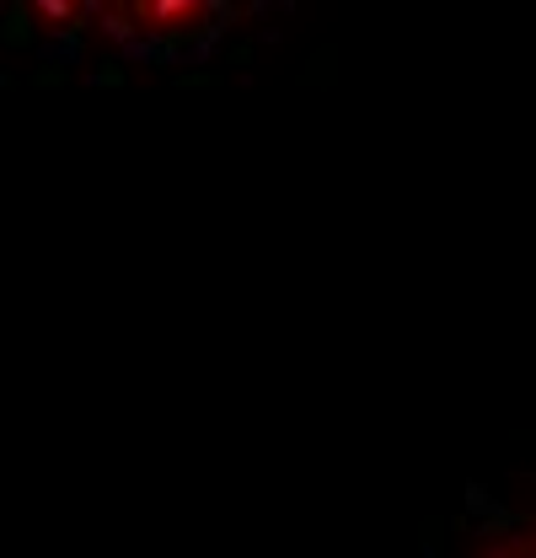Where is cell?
I'll return each instance as SVG.
<instances>
[{"label": "cell", "mask_w": 536, "mask_h": 558, "mask_svg": "<svg viewBox=\"0 0 536 558\" xmlns=\"http://www.w3.org/2000/svg\"><path fill=\"white\" fill-rule=\"evenodd\" d=\"M467 499H472V510H494V499H488V494H483V488H477V484L467 488Z\"/></svg>", "instance_id": "obj_1"}, {"label": "cell", "mask_w": 536, "mask_h": 558, "mask_svg": "<svg viewBox=\"0 0 536 558\" xmlns=\"http://www.w3.org/2000/svg\"><path fill=\"white\" fill-rule=\"evenodd\" d=\"M483 558H504V554H483Z\"/></svg>", "instance_id": "obj_2"}]
</instances>
